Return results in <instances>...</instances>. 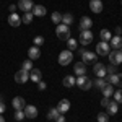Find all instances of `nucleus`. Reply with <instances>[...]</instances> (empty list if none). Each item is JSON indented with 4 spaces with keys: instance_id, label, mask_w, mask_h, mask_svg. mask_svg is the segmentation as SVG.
<instances>
[{
    "instance_id": "obj_1",
    "label": "nucleus",
    "mask_w": 122,
    "mask_h": 122,
    "mask_svg": "<svg viewBox=\"0 0 122 122\" xmlns=\"http://www.w3.org/2000/svg\"><path fill=\"white\" fill-rule=\"evenodd\" d=\"M56 34L60 41H67V39H70V28L67 25H64V23H60L56 28Z\"/></svg>"
},
{
    "instance_id": "obj_2",
    "label": "nucleus",
    "mask_w": 122,
    "mask_h": 122,
    "mask_svg": "<svg viewBox=\"0 0 122 122\" xmlns=\"http://www.w3.org/2000/svg\"><path fill=\"white\" fill-rule=\"evenodd\" d=\"M75 85H78V88H81L83 91H88L91 86H93V81L90 80V76H86V75H80L78 78H76V81Z\"/></svg>"
},
{
    "instance_id": "obj_3",
    "label": "nucleus",
    "mask_w": 122,
    "mask_h": 122,
    "mask_svg": "<svg viewBox=\"0 0 122 122\" xmlns=\"http://www.w3.org/2000/svg\"><path fill=\"white\" fill-rule=\"evenodd\" d=\"M72 60H73V54H72V51H68V49H64V51L59 54V64L62 67L68 65Z\"/></svg>"
},
{
    "instance_id": "obj_4",
    "label": "nucleus",
    "mask_w": 122,
    "mask_h": 122,
    "mask_svg": "<svg viewBox=\"0 0 122 122\" xmlns=\"http://www.w3.org/2000/svg\"><path fill=\"white\" fill-rule=\"evenodd\" d=\"M93 33H91V29H86V31H80V38H78V41H80V44L81 46H88V44H91L93 42Z\"/></svg>"
},
{
    "instance_id": "obj_5",
    "label": "nucleus",
    "mask_w": 122,
    "mask_h": 122,
    "mask_svg": "<svg viewBox=\"0 0 122 122\" xmlns=\"http://www.w3.org/2000/svg\"><path fill=\"white\" fill-rule=\"evenodd\" d=\"M109 62L112 64V65H119L122 64V52L119 49H111V52H109Z\"/></svg>"
},
{
    "instance_id": "obj_6",
    "label": "nucleus",
    "mask_w": 122,
    "mask_h": 122,
    "mask_svg": "<svg viewBox=\"0 0 122 122\" xmlns=\"http://www.w3.org/2000/svg\"><path fill=\"white\" fill-rule=\"evenodd\" d=\"M93 73L98 78H106L107 76V70H106V65L104 64H101V62H96L93 65Z\"/></svg>"
},
{
    "instance_id": "obj_7",
    "label": "nucleus",
    "mask_w": 122,
    "mask_h": 122,
    "mask_svg": "<svg viewBox=\"0 0 122 122\" xmlns=\"http://www.w3.org/2000/svg\"><path fill=\"white\" fill-rule=\"evenodd\" d=\"M109 52H111V46H109V42L101 41V42L96 44V54H98V56H109Z\"/></svg>"
},
{
    "instance_id": "obj_8",
    "label": "nucleus",
    "mask_w": 122,
    "mask_h": 122,
    "mask_svg": "<svg viewBox=\"0 0 122 122\" xmlns=\"http://www.w3.org/2000/svg\"><path fill=\"white\" fill-rule=\"evenodd\" d=\"M28 80H29V72L28 70H23V68H21V70H18V72L15 73V81H16V83L23 85V83H26Z\"/></svg>"
},
{
    "instance_id": "obj_9",
    "label": "nucleus",
    "mask_w": 122,
    "mask_h": 122,
    "mask_svg": "<svg viewBox=\"0 0 122 122\" xmlns=\"http://www.w3.org/2000/svg\"><path fill=\"white\" fill-rule=\"evenodd\" d=\"M96 57H98L96 52L85 51L83 54H81V62H83V64H91V62H96Z\"/></svg>"
},
{
    "instance_id": "obj_10",
    "label": "nucleus",
    "mask_w": 122,
    "mask_h": 122,
    "mask_svg": "<svg viewBox=\"0 0 122 122\" xmlns=\"http://www.w3.org/2000/svg\"><path fill=\"white\" fill-rule=\"evenodd\" d=\"M25 116L28 117V119H36L38 117V107L36 106H33V104H28V106H25Z\"/></svg>"
},
{
    "instance_id": "obj_11",
    "label": "nucleus",
    "mask_w": 122,
    "mask_h": 122,
    "mask_svg": "<svg viewBox=\"0 0 122 122\" xmlns=\"http://www.w3.org/2000/svg\"><path fill=\"white\" fill-rule=\"evenodd\" d=\"M78 26H80V31L91 29V26H93V21H91V18H88V16H81L80 23H78Z\"/></svg>"
},
{
    "instance_id": "obj_12",
    "label": "nucleus",
    "mask_w": 122,
    "mask_h": 122,
    "mask_svg": "<svg viewBox=\"0 0 122 122\" xmlns=\"http://www.w3.org/2000/svg\"><path fill=\"white\" fill-rule=\"evenodd\" d=\"M90 8H91L93 13H101L103 8H104V5H103L101 0H90Z\"/></svg>"
},
{
    "instance_id": "obj_13",
    "label": "nucleus",
    "mask_w": 122,
    "mask_h": 122,
    "mask_svg": "<svg viewBox=\"0 0 122 122\" xmlns=\"http://www.w3.org/2000/svg\"><path fill=\"white\" fill-rule=\"evenodd\" d=\"M11 106L15 107V111H18V109H25L26 101H25L21 96H15V98H13V101H11Z\"/></svg>"
},
{
    "instance_id": "obj_14",
    "label": "nucleus",
    "mask_w": 122,
    "mask_h": 122,
    "mask_svg": "<svg viewBox=\"0 0 122 122\" xmlns=\"http://www.w3.org/2000/svg\"><path fill=\"white\" fill-rule=\"evenodd\" d=\"M33 7H34L33 0H20V2H18V8L23 10V11H31Z\"/></svg>"
},
{
    "instance_id": "obj_15",
    "label": "nucleus",
    "mask_w": 122,
    "mask_h": 122,
    "mask_svg": "<svg viewBox=\"0 0 122 122\" xmlns=\"http://www.w3.org/2000/svg\"><path fill=\"white\" fill-rule=\"evenodd\" d=\"M28 57L31 59V60H38L39 57H41V49H39L38 46H33L28 49Z\"/></svg>"
},
{
    "instance_id": "obj_16",
    "label": "nucleus",
    "mask_w": 122,
    "mask_h": 122,
    "mask_svg": "<svg viewBox=\"0 0 122 122\" xmlns=\"http://www.w3.org/2000/svg\"><path fill=\"white\" fill-rule=\"evenodd\" d=\"M57 109H59L60 114L68 112V109H70V101H68V99H60L59 104H57Z\"/></svg>"
},
{
    "instance_id": "obj_17",
    "label": "nucleus",
    "mask_w": 122,
    "mask_h": 122,
    "mask_svg": "<svg viewBox=\"0 0 122 122\" xmlns=\"http://www.w3.org/2000/svg\"><path fill=\"white\" fill-rule=\"evenodd\" d=\"M8 25H10V26H13V28L20 26V25H21V16H20V15H16V13H10Z\"/></svg>"
},
{
    "instance_id": "obj_18",
    "label": "nucleus",
    "mask_w": 122,
    "mask_h": 122,
    "mask_svg": "<svg viewBox=\"0 0 122 122\" xmlns=\"http://www.w3.org/2000/svg\"><path fill=\"white\" fill-rule=\"evenodd\" d=\"M73 72H75L76 75H85L86 73V64H83V62H75L73 64Z\"/></svg>"
},
{
    "instance_id": "obj_19",
    "label": "nucleus",
    "mask_w": 122,
    "mask_h": 122,
    "mask_svg": "<svg viewBox=\"0 0 122 122\" xmlns=\"http://www.w3.org/2000/svg\"><path fill=\"white\" fill-rule=\"evenodd\" d=\"M31 13L34 15V16H46V13H47V10L44 5H34L33 7V10H31Z\"/></svg>"
},
{
    "instance_id": "obj_20",
    "label": "nucleus",
    "mask_w": 122,
    "mask_h": 122,
    "mask_svg": "<svg viewBox=\"0 0 122 122\" xmlns=\"http://www.w3.org/2000/svg\"><path fill=\"white\" fill-rule=\"evenodd\" d=\"M109 46H111V49H121L122 46V36H112L111 38V41H109Z\"/></svg>"
},
{
    "instance_id": "obj_21",
    "label": "nucleus",
    "mask_w": 122,
    "mask_h": 122,
    "mask_svg": "<svg viewBox=\"0 0 122 122\" xmlns=\"http://www.w3.org/2000/svg\"><path fill=\"white\" fill-rule=\"evenodd\" d=\"M41 78H42V73H41V70H39V68H33V70L29 72V80H33V81L39 83V81H41Z\"/></svg>"
},
{
    "instance_id": "obj_22",
    "label": "nucleus",
    "mask_w": 122,
    "mask_h": 122,
    "mask_svg": "<svg viewBox=\"0 0 122 122\" xmlns=\"http://www.w3.org/2000/svg\"><path fill=\"white\" fill-rule=\"evenodd\" d=\"M101 91H103L104 98H109V96H112V94H114V91H116V90H114V85L106 83V85L103 86V88H101Z\"/></svg>"
},
{
    "instance_id": "obj_23",
    "label": "nucleus",
    "mask_w": 122,
    "mask_h": 122,
    "mask_svg": "<svg viewBox=\"0 0 122 122\" xmlns=\"http://www.w3.org/2000/svg\"><path fill=\"white\" fill-rule=\"evenodd\" d=\"M75 81H76V78L73 75H67L65 78L62 80V83H64L65 88H73V86H75Z\"/></svg>"
},
{
    "instance_id": "obj_24",
    "label": "nucleus",
    "mask_w": 122,
    "mask_h": 122,
    "mask_svg": "<svg viewBox=\"0 0 122 122\" xmlns=\"http://www.w3.org/2000/svg\"><path fill=\"white\" fill-rule=\"evenodd\" d=\"M107 114L111 116V114H117V111H119V104L116 103V101H109V104H107Z\"/></svg>"
},
{
    "instance_id": "obj_25",
    "label": "nucleus",
    "mask_w": 122,
    "mask_h": 122,
    "mask_svg": "<svg viewBox=\"0 0 122 122\" xmlns=\"http://www.w3.org/2000/svg\"><path fill=\"white\" fill-rule=\"evenodd\" d=\"M59 116H60L59 109H57V107H52V109H49V112H47V119H49V121H56Z\"/></svg>"
},
{
    "instance_id": "obj_26",
    "label": "nucleus",
    "mask_w": 122,
    "mask_h": 122,
    "mask_svg": "<svg viewBox=\"0 0 122 122\" xmlns=\"http://www.w3.org/2000/svg\"><path fill=\"white\" fill-rule=\"evenodd\" d=\"M33 18H34V15H33L31 11H25V15L21 16V23H25V25H29V23L33 21Z\"/></svg>"
},
{
    "instance_id": "obj_27",
    "label": "nucleus",
    "mask_w": 122,
    "mask_h": 122,
    "mask_svg": "<svg viewBox=\"0 0 122 122\" xmlns=\"http://www.w3.org/2000/svg\"><path fill=\"white\" fill-rule=\"evenodd\" d=\"M51 21L56 23V25H60V23H62V13H60V11H54V13L51 15Z\"/></svg>"
},
{
    "instance_id": "obj_28",
    "label": "nucleus",
    "mask_w": 122,
    "mask_h": 122,
    "mask_svg": "<svg viewBox=\"0 0 122 122\" xmlns=\"http://www.w3.org/2000/svg\"><path fill=\"white\" fill-rule=\"evenodd\" d=\"M62 23L67 25V26H70V25L73 23V15H72V13H65V15H62Z\"/></svg>"
},
{
    "instance_id": "obj_29",
    "label": "nucleus",
    "mask_w": 122,
    "mask_h": 122,
    "mask_svg": "<svg viewBox=\"0 0 122 122\" xmlns=\"http://www.w3.org/2000/svg\"><path fill=\"white\" fill-rule=\"evenodd\" d=\"M67 49H68V51H76V49H78V42H76L73 38L67 39Z\"/></svg>"
},
{
    "instance_id": "obj_30",
    "label": "nucleus",
    "mask_w": 122,
    "mask_h": 122,
    "mask_svg": "<svg viewBox=\"0 0 122 122\" xmlns=\"http://www.w3.org/2000/svg\"><path fill=\"white\" fill-rule=\"evenodd\" d=\"M107 83H111V85H119V73H112V75H107Z\"/></svg>"
},
{
    "instance_id": "obj_31",
    "label": "nucleus",
    "mask_w": 122,
    "mask_h": 122,
    "mask_svg": "<svg viewBox=\"0 0 122 122\" xmlns=\"http://www.w3.org/2000/svg\"><path fill=\"white\" fill-rule=\"evenodd\" d=\"M99 36H101V41H106V42H109V41H111V38H112V34H111L107 29H101Z\"/></svg>"
},
{
    "instance_id": "obj_32",
    "label": "nucleus",
    "mask_w": 122,
    "mask_h": 122,
    "mask_svg": "<svg viewBox=\"0 0 122 122\" xmlns=\"http://www.w3.org/2000/svg\"><path fill=\"white\" fill-rule=\"evenodd\" d=\"M13 117H15V121H23L26 116H25V111L23 109H18V111H15V114H13Z\"/></svg>"
},
{
    "instance_id": "obj_33",
    "label": "nucleus",
    "mask_w": 122,
    "mask_h": 122,
    "mask_svg": "<svg viewBox=\"0 0 122 122\" xmlns=\"http://www.w3.org/2000/svg\"><path fill=\"white\" fill-rule=\"evenodd\" d=\"M21 68H23V70H28V72H31V70H33V60H31V59L25 60V62H23V65H21Z\"/></svg>"
},
{
    "instance_id": "obj_34",
    "label": "nucleus",
    "mask_w": 122,
    "mask_h": 122,
    "mask_svg": "<svg viewBox=\"0 0 122 122\" xmlns=\"http://www.w3.org/2000/svg\"><path fill=\"white\" fill-rule=\"evenodd\" d=\"M114 101L117 104H122V88L117 90V91H114Z\"/></svg>"
},
{
    "instance_id": "obj_35",
    "label": "nucleus",
    "mask_w": 122,
    "mask_h": 122,
    "mask_svg": "<svg viewBox=\"0 0 122 122\" xmlns=\"http://www.w3.org/2000/svg\"><path fill=\"white\" fill-rule=\"evenodd\" d=\"M109 121V114L107 112H99L98 114V122H107Z\"/></svg>"
},
{
    "instance_id": "obj_36",
    "label": "nucleus",
    "mask_w": 122,
    "mask_h": 122,
    "mask_svg": "<svg viewBox=\"0 0 122 122\" xmlns=\"http://www.w3.org/2000/svg\"><path fill=\"white\" fill-rule=\"evenodd\" d=\"M106 83H107V80H106V78H98V80H96V83H94V85H96V86H98V88L101 90V88H103V86H104Z\"/></svg>"
},
{
    "instance_id": "obj_37",
    "label": "nucleus",
    "mask_w": 122,
    "mask_h": 122,
    "mask_svg": "<svg viewBox=\"0 0 122 122\" xmlns=\"http://www.w3.org/2000/svg\"><path fill=\"white\" fill-rule=\"evenodd\" d=\"M42 44H44V38H42V36H36V38H34V46L41 47Z\"/></svg>"
},
{
    "instance_id": "obj_38",
    "label": "nucleus",
    "mask_w": 122,
    "mask_h": 122,
    "mask_svg": "<svg viewBox=\"0 0 122 122\" xmlns=\"http://www.w3.org/2000/svg\"><path fill=\"white\" fill-rule=\"evenodd\" d=\"M38 88H39V91H44V90L47 88V83H46V81H42V80H41V81L38 83Z\"/></svg>"
},
{
    "instance_id": "obj_39",
    "label": "nucleus",
    "mask_w": 122,
    "mask_h": 122,
    "mask_svg": "<svg viewBox=\"0 0 122 122\" xmlns=\"http://www.w3.org/2000/svg\"><path fill=\"white\" fill-rule=\"evenodd\" d=\"M114 67H116V65H112V64H111L109 67H106V70H107L111 75H112V73H116V68H114Z\"/></svg>"
},
{
    "instance_id": "obj_40",
    "label": "nucleus",
    "mask_w": 122,
    "mask_h": 122,
    "mask_svg": "<svg viewBox=\"0 0 122 122\" xmlns=\"http://www.w3.org/2000/svg\"><path fill=\"white\" fill-rule=\"evenodd\" d=\"M107 104H109V98H103L101 99V106L103 107H107Z\"/></svg>"
},
{
    "instance_id": "obj_41",
    "label": "nucleus",
    "mask_w": 122,
    "mask_h": 122,
    "mask_svg": "<svg viewBox=\"0 0 122 122\" xmlns=\"http://www.w3.org/2000/svg\"><path fill=\"white\" fill-rule=\"evenodd\" d=\"M56 122H65V116H64V114H60V116L56 119Z\"/></svg>"
},
{
    "instance_id": "obj_42",
    "label": "nucleus",
    "mask_w": 122,
    "mask_h": 122,
    "mask_svg": "<svg viewBox=\"0 0 122 122\" xmlns=\"http://www.w3.org/2000/svg\"><path fill=\"white\" fill-rule=\"evenodd\" d=\"M3 112H5V103L0 101V114H3Z\"/></svg>"
},
{
    "instance_id": "obj_43",
    "label": "nucleus",
    "mask_w": 122,
    "mask_h": 122,
    "mask_svg": "<svg viewBox=\"0 0 122 122\" xmlns=\"http://www.w3.org/2000/svg\"><path fill=\"white\" fill-rule=\"evenodd\" d=\"M16 8H18V5H10V7H8V10L11 11V13H15V10H16Z\"/></svg>"
},
{
    "instance_id": "obj_44",
    "label": "nucleus",
    "mask_w": 122,
    "mask_h": 122,
    "mask_svg": "<svg viewBox=\"0 0 122 122\" xmlns=\"http://www.w3.org/2000/svg\"><path fill=\"white\" fill-rule=\"evenodd\" d=\"M121 33H122V29L117 26V28H116V34H117V36H121Z\"/></svg>"
},
{
    "instance_id": "obj_45",
    "label": "nucleus",
    "mask_w": 122,
    "mask_h": 122,
    "mask_svg": "<svg viewBox=\"0 0 122 122\" xmlns=\"http://www.w3.org/2000/svg\"><path fill=\"white\" fill-rule=\"evenodd\" d=\"M119 85H121V86H122V73H121V75H119Z\"/></svg>"
},
{
    "instance_id": "obj_46",
    "label": "nucleus",
    "mask_w": 122,
    "mask_h": 122,
    "mask_svg": "<svg viewBox=\"0 0 122 122\" xmlns=\"http://www.w3.org/2000/svg\"><path fill=\"white\" fill-rule=\"evenodd\" d=\"M0 122H5V119L2 117V114H0Z\"/></svg>"
},
{
    "instance_id": "obj_47",
    "label": "nucleus",
    "mask_w": 122,
    "mask_h": 122,
    "mask_svg": "<svg viewBox=\"0 0 122 122\" xmlns=\"http://www.w3.org/2000/svg\"><path fill=\"white\" fill-rule=\"evenodd\" d=\"M119 51H121V52H122V46H121V49H119Z\"/></svg>"
}]
</instances>
